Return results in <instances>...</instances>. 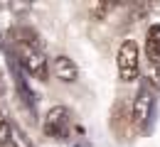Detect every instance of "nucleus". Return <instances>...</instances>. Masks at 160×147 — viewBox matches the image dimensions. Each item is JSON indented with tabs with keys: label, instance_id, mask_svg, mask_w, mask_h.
<instances>
[{
	"label": "nucleus",
	"instance_id": "obj_1",
	"mask_svg": "<svg viewBox=\"0 0 160 147\" xmlns=\"http://www.w3.org/2000/svg\"><path fill=\"white\" fill-rule=\"evenodd\" d=\"M15 47H18V62L22 64V69L37 79V81H47L49 76V62L44 57L40 44H27V42H18L15 39Z\"/></svg>",
	"mask_w": 160,
	"mask_h": 147
},
{
	"label": "nucleus",
	"instance_id": "obj_2",
	"mask_svg": "<svg viewBox=\"0 0 160 147\" xmlns=\"http://www.w3.org/2000/svg\"><path fill=\"white\" fill-rule=\"evenodd\" d=\"M116 69L123 84H133L140 74V49L136 39H126L116 52Z\"/></svg>",
	"mask_w": 160,
	"mask_h": 147
},
{
	"label": "nucleus",
	"instance_id": "obj_3",
	"mask_svg": "<svg viewBox=\"0 0 160 147\" xmlns=\"http://www.w3.org/2000/svg\"><path fill=\"white\" fill-rule=\"evenodd\" d=\"M153 105H155V98H153V88L148 84H143L136 93V101H133V110H131V118H133V125L136 127H145L150 115H153Z\"/></svg>",
	"mask_w": 160,
	"mask_h": 147
},
{
	"label": "nucleus",
	"instance_id": "obj_4",
	"mask_svg": "<svg viewBox=\"0 0 160 147\" xmlns=\"http://www.w3.org/2000/svg\"><path fill=\"white\" fill-rule=\"evenodd\" d=\"M72 125V115H69V110L64 108V105H54V108H49L47 110V115H44V132L49 135V137H64L67 135V130Z\"/></svg>",
	"mask_w": 160,
	"mask_h": 147
},
{
	"label": "nucleus",
	"instance_id": "obj_5",
	"mask_svg": "<svg viewBox=\"0 0 160 147\" xmlns=\"http://www.w3.org/2000/svg\"><path fill=\"white\" fill-rule=\"evenodd\" d=\"M52 71H54V76L64 81V84H74L77 79H79V66L74 64L72 57H67V54H59V57H54L52 59Z\"/></svg>",
	"mask_w": 160,
	"mask_h": 147
},
{
	"label": "nucleus",
	"instance_id": "obj_6",
	"mask_svg": "<svg viewBox=\"0 0 160 147\" xmlns=\"http://www.w3.org/2000/svg\"><path fill=\"white\" fill-rule=\"evenodd\" d=\"M145 57L153 66L160 64V25H153L145 34Z\"/></svg>",
	"mask_w": 160,
	"mask_h": 147
},
{
	"label": "nucleus",
	"instance_id": "obj_7",
	"mask_svg": "<svg viewBox=\"0 0 160 147\" xmlns=\"http://www.w3.org/2000/svg\"><path fill=\"white\" fill-rule=\"evenodd\" d=\"M10 147H32L30 137H27L15 123H12V130H10Z\"/></svg>",
	"mask_w": 160,
	"mask_h": 147
},
{
	"label": "nucleus",
	"instance_id": "obj_8",
	"mask_svg": "<svg viewBox=\"0 0 160 147\" xmlns=\"http://www.w3.org/2000/svg\"><path fill=\"white\" fill-rule=\"evenodd\" d=\"M10 130H12V123H10L8 115L0 110V145H2V147L10 145Z\"/></svg>",
	"mask_w": 160,
	"mask_h": 147
},
{
	"label": "nucleus",
	"instance_id": "obj_9",
	"mask_svg": "<svg viewBox=\"0 0 160 147\" xmlns=\"http://www.w3.org/2000/svg\"><path fill=\"white\" fill-rule=\"evenodd\" d=\"M5 93V79H2V74H0V96Z\"/></svg>",
	"mask_w": 160,
	"mask_h": 147
}]
</instances>
